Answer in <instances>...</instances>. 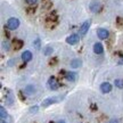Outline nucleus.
I'll return each mask as SVG.
<instances>
[{"label": "nucleus", "instance_id": "nucleus-1", "mask_svg": "<svg viewBox=\"0 0 123 123\" xmlns=\"http://www.w3.org/2000/svg\"><path fill=\"white\" fill-rule=\"evenodd\" d=\"M19 26V19L16 17H10L7 21V27L9 30H16Z\"/></svg>", "mask_w": 123, "mask_h": 123}, {"label": "nucleus", "instance_id": "nucleus-2", "mask_svg": "<svg viewBox=\"0 0 123 123\" xmlns=\"http://www.w3.org/2000/svg\"><path fill=\"white\" fill-rule=\"evenodd\" d=\"M58 101H59V99H58L57 97H49V98H46V99L42 100L41 106H42V107H48V106L53 105V104H56Z\"/></svg>", "mask_w": 123, "mask_h": 123}, {"label": "nucleus", "instance_id": "nucleus-3", "mask_svg": "<svg viewBox=\"0 0 123 123\" xmlns=\"http://www.w3.org/2000/svg\"><path fill=\"white\" fill-rule=\"evenodd\" d=\"M89 8H90V10H91L92 13H98V12L101 9V4L98 1V0H93V1L90 2Z\"/></svg>", "mask_w": 123, "mask_h": 123}, {"label": "nucleus", "instance_id": "nucleus-4", "mask_svg": "<svg viewBox=\"0 0 123 123\" xmlns=\"http://www.w3.org/2000/svg\"><path fill=\"white\" fill-rule=\"evenodd\" d=\"M47 84H48V87H49V89H50V90H57L58 87H59V84H58V82H57V80L55 79L54 76L49 78Z\"/></svg>", "mask_w": 123, "mask_h": 123}, {"label": "nucleus", "instance_id": "nucleus-5", "mask_svg": "<svg viewBox=\"0 0 123 123\" xmlns=\"http://www.w3.org/2000/svg\"><path fill=\"white\" fill-rule=\"evenodd\" d=\"M90 24H91V22H90L89 19L82 23V25L80 26V30H79L80 31V34H81V35H86V34H87L89 27H90Z\"/></svg>", "mask_w": 123, "mask_h": 123}, {"label": "nucleus", "instance_id": "nucleus-6", "mask_svg": "<svg viewBox=\"0 0 123 123\" xmlns=\"http://www.w3.org/2000/svg\"><path fill=\"white\" fill-rule=\"evenodd\" d=\"M79 40H80V37L78 34H71L70 37L66 38V42L68 44H71V46H74V44H76L79 42Z\"/></svg>", "mask_w": 123, "mask_h": 123}, {"label": "nucleus", "instance_id": "nucleus-7", "mask_svg": "<svg viewBox=\"0 0 123 123\" xmlns=\"http://www.w3.org/2000/svg\"><path fill=\"white\" fill-rule=\"evenodd\" d=\"M97 35H98L99 39L106 40L108 38V35H110V32L106 30V29H98V30H97Z\"/></svg>", "mask_w": 123, "mask_h": 123}, {"label": "nucleus", "instance_id": "nucleus-8", "mask_svg": "<svg viewBox=\"0 0 123 123\" xmlns=\"http://www.w3.org/2000/svg\"><path fill=\"white\" fill-rule=\"evenodd\" d=\"M111 90H112V84L110 82H103L100 84V91L103 93H108L111 92Z\"/></svg>", "mask_w": 123, "mask_h": 123}, {"label": "nucleus", "instance_id": "nucleus-9", "mask_svg": "<svg viewBox=\"0 0 123 123\" xmlns=\"http://www.w3.org/2000/svg\"><path fill=\"white\" fill-rule=\"evenodd\" d=\"M93 51H95V54H98V55L103 54L104 48H103V46H101L100 42H96V43L93 44Z\"/></svg>", "mask_w": 123, "mask_h": 123}, {"label": "nucleus", "instance_id": "nucleus-10", "mask_svg": "<svg viewBox=\"0 0 123 123\" xmlns=\"http://www.w3.org/2000/svg\"><path fill=\"white\" fill-rule=\"evenodd\" d=\"M35 92V88H34V86H26L25 88H24V93L25 95H27V96H31V95H33Z\"/></svg>", "mask_w": 123, "mask_h": 123}, {"label": "nucleus", "instance_id": "nucleus-11", "mask_svg": "<svg viewBox=\"0 0 123 123\" xmlns=\"http://www.w3.org/2000/svg\"><path fill=\"white\" fill-rule=\"evenodd\" d=\"M22 59L24 62H30L32 59V53H31L30 50H25L22 54Z\"/></svg>", "mask_w": 123, "mask_h": 123}, {"label": "nucleus", "instance_id": "nucleus-12", "mask_svg": "<svg viewBox=\"0 0 123 123\" xmlns=\"http://www.w3.org/2000/svg\"><path fill=\"white\" fill-rule=\"evenodd\" d=\"M71 67L72 68H79L80 66L82 65V61L81 59H78V58H75V59H73V61L71 62Z\"/></svg>", "mask_w": 123, "mask_h": 123}, {"label": "nucleus", "instance_id": "nucleus-13", "mask_svg": "<svg viewBox=\"0 0 123 123\" xmlns=\"http://www.w3.org/2000/svg\"><path fill=\"white\" fill-rule=\"evenodd\" d=\"M23 46H24V41L23 40H15L14 41V49L15 50H19V49L23 48Z\"/></svg>", "mask_w": 123, "mask_h": 123}, {"label": "nucleus", "instance_id": "nucleus-14", "mask_svg": "<svg viewBox=\"0 0 123 123\" xmlns=\"http://www.w3.org/2000/svg\"><path fill=\"white\" fill-rule=\"evenodd\" d=\"M65 79L71 81V82H73L76 79V74L73 73V72H67V73H65Z\"/></svg>", "mask_w": 123, "mask_h": 123}, {"label": "nucleus", "instance_id": "nucleus-15", "mask_svg": "<svg viewBox=\"0 0 123 123\" xmlns=\"http://www.w3.org/2000/svg\"><path fill=\"white\" fill-rule=\"evenodd\" d=\"M0 116H1V120H6L7 119V116H8L7 111L5 110L4 106H0Z\"/></svg>", "mask_w": 123, "mask_h": 123}, {"label": "nucleus", "instance_id": "nucleus-16", "mask_svg": "<svg viewBox=\"0 0 123 123\" xmlns=\"http://www.w3.org/2000/svg\"><path fill=\"white\" fill-rule=\"evenodd\" d=\"M13 103H14V97H13V93L12 92H9V95L7 97H6V104L7 105H13Z\"/></svg>", "mask_w": 123, "mask_h": 123}, {"label": "nucleus", "instance_id": "nucleus-17", "mask_svg": "<svg viewBox=\"0 0 123 123\" xmlns=\"http://www.w3.org/2000/svg\"><path fill=\"white\" fill-rule=\"evenodd\" d=\"M53 51H54V49H53V47H50V46H47V47L43 49V54L46 55V56L51 55V54H53Z\"/></svg>", "mask_w": 123, "mask_h": 123}, {"label": "nucleus", "instance_id": "nucleus-18", "mask_svg": "<svg viewBox=\"0 0 123 123\" xmlns=\"http://www.w3.org/2000/svg\"><path fill=\"white\" fill-rule=\"evenodd\" d=\"M114 84H115V87H116V88L122 89L123 88V80L122 79H116L114 81Z\"/></svg>", "mask_w": 123, "mask_h": 123}, {"label": "nucleus", "instance_id": "nucleus-19", "mask_svg": "<svg viewBox=\"0 0 123 123\" xmlns=\"http://www.w3.org/2000/svg\"><path fill=\"white\" fill-rule=\"evenodd\" d=\"M38 111H39V106L34 105V106H32L30 110H29V112H30L31 114H35V113H38Z\"/></svg>", "mask_w": 123, "mask_h": 123}, {"label": "nucleus", "instance_id": "nucleus-20", "mask_svg": "<svg viewBox=\"0 0 123 123\" xmlns=\"http://www.w3.org/2000/svg\"><path fill=\"white\" fill-rule=\"evenodd\" d=\"M40 46H41V42H40V39L38 38V39L34 40V42H33V47H34L35 49H40Z\"/></svg>", "mask_w": 123, "mask_h": 123}, {"label": "nucleus", "instance_id": "nucleus-21", "mask_svg": "<svg viewBox=\"0 0 123 123\" xmlns=\"http://www.w3.org/2000/svg\"><path fill=\"white\" fill-rule=\"evenodd\" d=\"M2 48H4L6 51H8L9 50V42L8 41H4V42H2Z\"/></svg>", "mask_w": 123, "mask_h": 123}, {"label": "nucleus", "instance_id": "nucleus-22", "mask_svg": "<svg viewBox=\"0 0 123 123\" xmlns=\"http://www.w3.org/2000/svg\"><path fill=\"white\" fill-rule=\"evenodd\" d=\"M25 1H26V2H27L29 5H35L38 0H25Z\"/></svg>", "mask_w": 123, "mask_h": 123}, {"label": "nucleus", "instance_id": "nucleus-23", "mask_svg": "<svg viewBox=\"0 0 123 123\" xmlns=\"http://www.w3.org/2000/svg\"><path fill=\"white\" fill-rule=\"evenodd\" d=\"M49 64H50V65H56V64H57V58H53Z\"/></svg>", "mask_w": 123, "mask_h": 123}, {"label": "nucleus", "instance_id": "nucleus-24", "mask_svg": "<svg viewBox=\"0 0 123 123\" xmlns=\"http://www.w3.org/2000/svg\"><path fill=\"white\" fill-rule=\"evenodd\" d=\"M14 64H15V59H10V61L8 62V65L9 66H13Z\"/></svg>", "mask_w": 123, "mask_h": 123}, {"label": "nucleus", "instance_id": "nucleus-25", "mask_svg": "<svg viewBox=\"0 0 123 123\" xmlns=\"http://www.w3.org/2000/svg\"><path fill=\"white\" fill-rule=\"evenodd\" d=\"M108 123H119V120H116V119H112Z\"/></svg>", "mask_w": 123, "mask_h": 123}, {"label": "nucleus", "instance_id": "nucleus-26", "mask_svg": "<svg viewBox=\"0 0 123 123\" xmlns=\"http://www.w3.org/2000/svg\"><path fill=\"white\" fill-rule=\"evenodd\" d=\"M58 123H65V121H63V120H61V121H59Z\"/></svg>", "mask_w": 123, "mask_h": 123}, {"label": "nucleus", "instance_id": "nucleus-27", "mask_svg": "<svg viewBox=\"0 0 123 123\" xmlns=\"http://www.w3.org/2000/svg\"><path fill=\"white\" fill-rule=\"evenodd\" d=\"M0 123H7V122H6L5 120H1V122H0Z\"/></svg>", "mask_w": 123, "mask_h": 123}, {"label": "nucleus", "instance_id": "nucleus-28", "mask_svg": "<svg viewBox=\"0 0 123 123\" xmlns=\"http://www.w3.org/2000/svg\"><path fill=\"white\" fill-rule=\"evenodd\" d=\"M49 123H54V122H49Z\"/></svg>", "mask_w": 123, "mask_h": 123}]
</instances>
